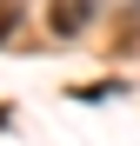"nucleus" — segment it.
Listing matches in <instances>:
<instances>
[{
  "label": "nucleus",
  "instance_id": "f03ea898",
  "mask_svg": "<svg viewBox=\"0 0 140 146\" xmlns=\"http://www.w3.org/2000/svg\"><path fill=\"white\" fill-rule=\"evenodd\" d=\"M13 20H20V7H0V40L13 33Z\"/></svg>",
  "mask_w": 140,
  "mask_h": 146
},
{
  "label": "nucleus",
  "instance_id": "f257e3e1",
  "mask_svg": "<svg viewBox=\"0 0 140 146\" xmlns=\"http://www.w3.org/2000/svg\"><path fill=\"white\" fill-rule=\"evenodd\" d=\"M80 20H87V0H60L54 7V27L60 33H80Z\"/></svg>",
  "mask_w": 140,
  "mask_h": 146
}]
</instances>
